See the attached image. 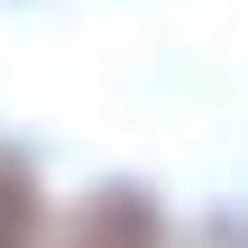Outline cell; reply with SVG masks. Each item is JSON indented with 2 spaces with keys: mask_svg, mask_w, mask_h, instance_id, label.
Segmentation results:
<instances>
[{
  "mask_svg": "<svg viewBox=\"0 0 248 248\" xmlns=\"http://www.w3.org/2000/svg\"><path fill=\"white\" fill-rule=\"evenodd\" d=\"M64 248H166V221H156L147 193L110 184V193L83 202V221H74V239H64Z\"/></svg>",
  "mask_w": 248,
  "mask_h": 248,
  "instance_id": "cell-1",
  "label": "cell"
},
{
  "mask_svg": "<svg viewBox=\"0 0 248 248\" xmlns=\"http://www.w3.org/2000/svg\"><path fill=\"white\" fill-rule=\"evenodd\" d=\"M37 239H46V193H37L28 156L0 147V248H37Z\"/></svg>",
  "mask_w": 248,
  "mask_h": 248,
  "instance_id": "cell-2",
  "label": "cell"
}]
</instances>
